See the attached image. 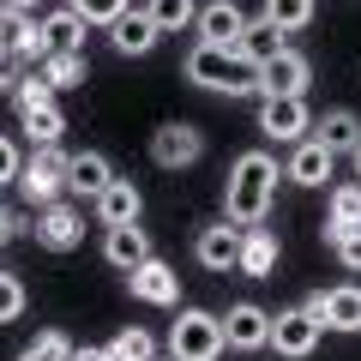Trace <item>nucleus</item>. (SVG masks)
<instances>
[{"mask_svg": "<svg viewBox=\"0 0 361 361\" xmlns=\"http://www.w3.org/2000/svg\"><path fill=\"white\" fill-rule=\"evenodd\" d=\"M193 259L205 271H235V259H241V223H205L199 229V241H193Z\"/></svg>", "mask_w": 361, "mask_h": 361, "instance_id": "15", "label": "nucleus"}, {"mask_svg": "<svg viewBox=\"0 0 361 361\" xmlns=\"http://www.w3.org/2000/svg\"><path fill=\"white\" fill-rule=\"evenodd\" d=\"M6 6H13V13H37L42 0H6Z\"/></svg>", "mask_w": 361, "mask_h": 361, "instance_id": "40", "label": "nucleus"}, {"mask_svg": "<svg viewBox=\"0 0 361 361\" xmlns=\"http://www.w3.org/2000/svg\"><path fill=\"white\" fill-rule=\"evenodd\" d=\"M18 169H25V157H18L13 133H0V187H6V180H18Z\"/></svg>", "mask_w": 361, "mask_h": 361, "instance_id": "36", "label": "nucleus"}, {"mask_svg": "<svg viewBox=\"0 0 361 361\" xmlns=\"http://www.w3.org/2000/svg\"><path fill=\"white\" fill-rule=\"evenodd\" d=\"M25 25H30V13H13V6H0V54H13V49H18Z\"/></svg>", "mask_w": 361, "mask_h": 361, "instance_id": "35", "label": "nucleus"}, {"mask_svg": "<svg viewBox=\"0 0 361 361\" xmlns=\"http://www.w3.org/2000/svg\"><path fill=\"white\" fill-rule=\"evenodd\" d=\"M223 313H205V307H180L175 325H169V355L175 361H217L223 355Z\"/></svg>", "mask_w": 361, "mask_h": 361, "instance_id": "3", "label": "nucleus"}, {"mask_svg": "<svg viewBox=\"0 0 361 361\" xmlns=\"http://www.w3.org/2000/svg\"><path fill=\"white\" fill-rule=\"evenodd\" d=\"M313 139H319L325 151H355L361 145V115L355 109H325V115L313 121Z\"/></svg>", "mask_w": 361, "mask_h": 361, "instance_id": "22", "label": "nucleus"}, {"mask_svg": "<svg viewBox=\"0 0 361 361\" xmlns=\"http://www.w3.org/2000/svg\"><path fill=\"white\" fill-rule=\"evenodd\" d=\"M157 37H163V30L145 18V6H139V13H121L115 25H109V42H115V54H151V49H157Z\"/></svg>", "mask_w": 361, "mask_h": 361, "instance_id": "21", "label": "nucleus"}, {"mask_svg": "<svg viewBox=\"0 0 361 361\" xmlns=\"http://www.w3.org/2000/svg\"><path fill=\"white\" fill-rule=\"evenodd\" d=\"M37 241L49 247V253H73V247L85 241V211H78L73 199L42 205V211H37Z\"/></svg>", "mask_w": 361, "mask_h": 361, "instance_id": "11", "label": "nucleus"}, {"mask_svg": "<svg viewBox=\"0 0 361 361\" xmlns=\"http://www.w3.org/2000/svg\"><path fill=\"white\" fill-rule=\"evenodd\" d=\"M18 133H30V145H61V133H66V115H61V103L18 109Z\"/></svg>", "mask_w": 361, "mask_h": 361, "instance_id": "24", "label": "nucleus"}, {"mask_svg": "<svg viewBox=\"0 0 361 361\" xmlns=\"http://www.w3.org/2000/svg\"><path fill=\"white\" fill-rule=\"evenodd\" d=\"M18 361H73V337H66V331H42Z\"/></svg>", "mask_w": 361, "mask_h": 361, "instance_id": "32", "label": "nucleus"}, {"mask_svg": "<svg viewBox=\"0 0 361 361\" xmlns=\"http://www.w3.org/2000/svg\"><path fill=\"white\" fill-rule=\"evenodd\" d=\"M66 163H73V151H61V145H37V157L18 169V193H25L37 211L54 205V199L66 193Z\"/></svg>", "mask_w": 361, "mask_h": 361, "instance_id": "4", "label": "nucleus"}, {"mask_svg": "<svg viewBox=\"0 0 361 361\" xmlns=\"http://www.w3.org/2000/svg\"><path fill=\"white\" fill-rule=\"evenodd\" d=\"M0 6H6V0H0Z\"/></svg>", "mask_w": 361, "mask_h": 361, "instance_id": "43", "label": "nucleus"}, {"mask_svg": "<svg viewBox=\"0 0 361 361\" xmlns=\"http://www.w3.org/2000/svg\"><path fill=\"white\" fill-rule=\"evenodd\" d=\"M259 133L277 145H295L313 133V109L307 97H259Z\"/></svg>", "mask_w": 361, "mask_h": 361, "instance_id": "6", "label": "nucleus"}, {"mask_svg": "<svg viewBox=\"0 0 361 361\" xmlns=\"http://www.w3.org/2000/svg\"><path fill=\"white\" fill-rule=\"evenodd\" d=\"M109 180H115V163L103 151H73V163H66V193L73 199H97Z\"/></svg>", "mask_w": 361, "mask_h": 361, "instance_id": "18", "label": "nucleus"}, {"mask_svg": "<svg viewBox=\"0 0 361 361\" xmlns=\"http://www.w3.org/2000/svg\"><path fill=\"white\" fill-rule=\"evenodd\" d=\"M145 18L169 37V30H187L199 18V0H145Z\"/></svg>", "mask_w": 361, "mask_h": 361, "instance_id": "28", "label": "nucleus"}, {"mask_svg": "<svg viewBox=\"0 0 361 361\" xmlns=\"http://www.w3.org/2000/svg\"><path fill=\"white\" fill-rule=\"evenodd\" d=\"M343 229H361V180H337L331 187V223H325V241Z\"/></svg>", "mask_w": 361, "mask_h": 361, "instance_id": "25", "label": "nucleus"}, {"mask_svg": "<svg viewBox=\"0 0 361 361\" xmlns=\"http://www.w3.org/2000/svg\"><path fill=\"white\" fill-rule=\"evenodd\" d=\"M199 157H205V133L193 121H163L151 133V163L157 169H193Z\"/></svg>", "mask_w": 361, "mask_h": 361, "instance_id": "7", "label": "nucleus"}, {"mask_svg": "<svg viewBox=\"0 0 361 361\" xmlns=\"http://www.w3.org/2000/svg\"><path fill=\"white\" fill-rule=\"evenodd\" d=\"M13 235H18V211H6V205H0V247L13 241Z\"/></svg>", "mask_w": 361, "mask_h": 361, "instance_id": "38", "label": "nucleus"}, {"mask_svg": "<svg viewBox=\"0 0 361 361\" xmlns=\"http://www.w3.org/2000/svg\"><path fill=\"white\" fill-rule=\"evenodd\" d=\"M127 289H133V301H145V307H175L180 301V277H175V265L169 259H145V265H133L127 271Z\"/></svg>", "mask_w": 361, "mask_h": 361, "instance_id": "10", "label": "nucleus"}, {"mask_svg": "<svg viewBox=\"0 0 361 361\" xmlns=\"http://www.w3.org/2000/svg\"><path fill=\"white\" fill-rule=\"evenodd\" d=\"M313 13H319V0H265V6H259V18H271L283 37L307 30V25H313Z\"/></svg>", "mask_w": 361, "mask_h": 361, "instance_id": "26", "label": "nucleus"}, {"mask_svg": "<svg viewBox=\"0 0 361 361\" xmlns=\"http://www.w3.org/2000/svg\"><path fill=\"white\" fill-rule=\"evenodd\" d=\"M103 259H109L115 271L145 265V259H151V235H145L139 223H121V229H109V235H103Z\"/></svg>", "mask_w": 361, "mask_h": 361, "instance_id": "20", "label": "nucleus"}, {"mask_svg": "<svg viewBox=\"0 0 361 361\" xmlns=\"http://www.w3.org/2000/svg\"><path fill=\"white\" fill-rule=\"evenodd\" d=\"M37 73L49 78V90H73V85H85V73H90V66H85V54H49V61H42Z\"/></svg>", "mask_w": 361, "mask_h": 361, "instance_id": "29", "label": "nucleus"}, {"mask_svg": "<svg viewBox=\"0 0 361 361\" xmlns=\"http://www.w3.org/2000/svg\"><path fill=\"white\" fill-rule=\"evenodd\" d=\"M25 283H18V277H13V271H0V325H13L18 319V313H25Z\"/></svg>", "mask_w": 361, "mask_h": 361, "instance_id": "33", "label": "nucleus"}, {"mask_svg": "<svg viewBox=\"0 0 361 361\" xmlns=\"http://www.w3.org/2000/svg\"><path fill=\"white\" fill-rule=\"evenodd\" d=\"M85 25H115L121 13H133V0H66Z\"/></svg>", "mask_w": 361, "mask_h": 361, "instance_id": "31", "label": "nucleus"}, {"mask_svg": "<svg viewBox=\"0 0 361 361\" xmlns=\"http://www.w3.org/2000/svg\"><path fill=\"white\" fill-rule=\"evenodd\" d=\"M73 361H109V349H97V343H85V349H73Z\"/></svg>", "mask_w": 361, "mask_h": 361, "instance_id": "39", "label": "nucleus"}, {"mask_svg": "<svg viewBox=\"0 0 361 361\" xmlns=\"http://www.w3.org/2000/svg\"><path fill=\"white\" fill-rule=\"evenodd\" d=\"M277 180H283V169H277V157H271V151L235 157V163H229V180H223V217L241 223V229L265 223L271 205H277Z\"/></svg>", "mask_w": 361, "mask_h": 361, "instance_id": "1", "label": "nucleus"}, {"mask_svg": "<svg viewBox=\"0 0 361 361\" xmlns=\"http://www.w3.org/2000/svg\"><path fill=\"white\" fill-rule=\"evenodd\" d=\"M301 307L325 325V331H361V283H331V289H313Z\"/></svg>", "mask_w": 361, "mask_h": 361, "instance_id": "8", "label": "nucleus"}, {"mask_svg": "<svg viewBox=\"0 0 361 361\" xmlns=\"http://www.w3.org/2000/svg\"><path fill=\"white\" fill-rule=\"evenodd\" d=\"M289 49V37L271 18H247V30H241V42H235V54H241L247 66H265V61H277V54Z\"/></svg>", "mask_w": 361, "mask_h": 361, "instance_id": "19", "label": "nucleus"}, {"mask_svg": "<svg viewBox=\"0 0 361 361\" xmlns=\"http://www.w3.org/2000/svg\"><path fill=\"white\" fill-rule=\"evenodd\" d=\"M90 205H97V223H103V229H121V223H139V211H145V193L139 187H133V180H109L103 193L90 199Z\"/></svg>", "mask_w": 361, "mask_h": 361, "instance_id": "16", "label": "nucleus"}, {"mask_svg": "<svg viewBox=\"0 0 361 361\" xmlns=\"http://www.w3.org/2000/svg\"><path fill=\"white\" fill-rule=\"evenodd\" d=\"M193 30H199V42H211V49H235L241 30H247V13L235 6V0H205L199 18H193Z\"/></svg>", "mask_w": 361, "mask_h": 361, "instance_id": "14", "label": "nucleus"}, {"mask_svg": "<svg viewBox=\"0 0 361 361\" xmlns=\"http://www.w3.org/2000/svg\"><path fill=\"white\" fill-rule=\"evenodd\" d=\"M319 337H325V325L307 307H289V313H271V343L265 349H277L283 361H307L319 349Z\"/></svg>", "mask_w": 361, "mask_h": 361, "instance_id": "5", "label": "nucleus"}, {"mask_svg": "<svg viewBox=\"0 0 361 361\" xmlns=\"http://www.w3.org/2000/svg\"><path fill=\"white\" fill-rule=\"evenodd\" d=\"M223 343L241 349V355L265 349V343H271V313L259 307V301H235V307L223 313Z\"/></svg>", "mask_w": 361, "mask_h": 361, "instance_id": "12", "label": "nucleus"}, {"mask_svg": "<svg viewBox=\"0 0 361 361\" xmlns=\"http://www.w3.org/2000/svg\"><path fill=\"white\" fill-rule=\"evenodd\" d=\"M42 25V37H49V54H85V18L73 13V6H61V13H49V18H37Z\"/></svg>", "mask_w": 361, "mask_h": 361, "instance_id": "23", "label": "nucleus"}, {"mask_svg": "<svg viewBox=\"0 0 361 361\" xmlns=\"http://www.w3.org/2000/svg\"><path fill=\"white\" fill-rule=\"evenodd\" d=\"M163 361H175V355H163Z\"/></svg>", "mask_w": 361, "mask_h": 361, "instance_id": "42", "label": "nucleus"}, {"mask_svg": "<svg viewBox=\"0 0 361 361\" xmlns=\"http://www.w3.org/2000/svg\"><path fill=\"white\" fill-rule=\"evenodd\" d=\"M349 157H355V180H361V145H355V151H349Z\"/></svg>", "mask_w": 361, "mask_h": 361, "instance_id": "41", "label": "nucleus"}, {"mask_svg": "<svg viewBox=\"0 0 361 361\" xmlns=\"http://www.w3.org/2000/svg\"><path fill=\"white\" fill-rule=\"evenodd\" d=\"M337 175V151H325L319 139H295V151H289V163H283V180H295V187H325V180Z\"/></svg>", "mask_w": 361, "mask_h": 361, "instance_id": "13", "label": "nucleus"}, {"mask_svg": "<svg viewBox=\"0 0 361 361\" xmlns=\"http://www.w3.org/2000/svg\"><path fill=\"white\" fill-rule=\"evenodd\" d=\"M37 103H54V90H49V78H42L37 66H25L18 85H13V109H37Z\"/></svg>", "mask_w": 361, "mask_h": 361, "instance_id": "30", "label": "nucleus"}, {"mask_svg": "<svg viewBox=\"0 0 361 361\" xmlns=\"http://www.w3.org/2000/svg\"><path fill=\"white\" fill-rule=\"evenodd\" d=\"M313 85V61L301 49H283L277 61L259 66V97H307Z\"/></svg>", "mask_w": 361, "mask_h": 361, "instance_id": "9", "label": "nucleus"}, {"mask_svg": "<svg viewBox=\"0 0 361 361\" xmlns=\"http://www.w3.org/2000/svg\"><path fill=\"white\" fill-rule=\"evenodd\" d=\"M18 73H25V61H18V54H0V90H13Z\"/></svg>", "mask_w": 361, "mask_h": 361, "instance_id": "37", "label": "nucleus"}, {"mask_svg": "<svg viewBox=\"0 0 361 361\" xmlns=\"http://www.w3.org/2000/svg\"><path fill=\"white\" fill-rule=\"evenodd\" d=\"M187 85L217 90V97H259V66H247L235 49H211V42H193L187 54Z\"/></svg>", "mask_w": 361, "mask_h": 361, "instance_id": "2", "label": "nucleus"}, {"mask_svg": "<svg viewBox=\"0 0 361 361\" xmlns=\"http://www.w3.org/2000/svg\"><path fill=\"white\" fill-rule=\"evenodd\" d=\"M277 259H283L277 229H265V223L241 229V259H235V271H241V277H271V271H277Z\"/></svg>", "mask_w": 361, "mask_h": 361, "instance_id": "17", "label": "nucleus"}, {"mask_svg": "<svg viewBox=\"0 0 361 361\" xmlns=\"http://www.w3.org/2000/svg\"><path fill=\"white\" fill-rule=\"evenodd\" d=\"M103 349H109V361H157V337L145 325H121Z\"/></svg>", "mask_w": 361, "mask_h": 361, "instance_id": "27", "label": "nucleus"}, {"mask_svg": "<svg viewBox=\"0 0 361 361\" xmlns=\"http://www.w3.org/2000/svg\"><path fill=\"white\" fill-rule=\"evenodd\" d=\"M331 253H337V265H343V271H355V277H361V229L331 235Z\"/></svg>", "mask_w": 361, "mask_h": 361, "instance_id": "34", "label": "nucleus"}]
</instances>
